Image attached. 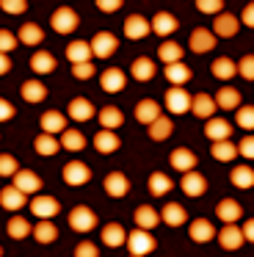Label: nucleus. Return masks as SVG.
Listing matches in <instances>:
<instances>
[{
    "instance_id": "nucleus-12",
    "label": "nucleus",
    "mask_w": 254,
    "mask_h": 257,
    "mask_svg": "<svg viewBox=\"0 0 254 257\" xmlns=\"http://www.w3.org/2000/svg\"><path fill=\"white\" fill-rule=\"evenodd\" d=\"M204 136H207L210 141H229V136H232V124L226 122V119H207L204 122Z\"/></svg>"
},
{
    "instance_id": "nucleus-30",
    "label": "nucleus",
    "mask_w": 254,
    "mask_h": 257,
    "mask_svg": "<svg viewBox=\"0 0 254 257\" xmlns=\"http://www.w3.org/2000/svg\"><path fill=\"white\" fill-rule=\"evenodd\" d=\"M136 224H138V229L149 232V229H155L160 224V213L149 205H141V207H136Z\"/></svg>"
},
{
    "instance_id": "nucleus-51",
    "label": "nucleus",
    "mask_w": 254,
    "mask_h": 257,
    "mask_svg": "<svg viewBox=\"0 0 254 257\" xmlns=\"http://www.w3.org/2000/svg\"><path fill=\"white\" fill-rule=\"evenodd\" d=\"M196 9L204 12V14H215V17H218L221 9H224V3H221V0H196Z\"/></svg>"
},
{
    "instance_id": "nucleus-63",
    "label": "nucleus",
    "mask_w": 254,
    "mask_h": 257,
    "mask_svg": "<svg viewBox=\"0 0 254 257\" xmlns=\"http://www.w3.org/2000/svg\"><path fill=\"white\" fill-rule=\"evenodd\" d=\"M130 257H133V254H130Z\"/></svg>"
},
{
    "instance_id": "nucleus-36",
    "label": "nucleus",
    "mask_w": 254,
    "mask_h": 257,
    "mask_svg": "<svg viewBox=\"0 0 254 257\" xmlns=\"http://www.w3.org/2000/svg\"><path fill=\"white\" fill-rule=\"evenodd\" d=\"M210 72H213L218 80H229V78L237 75V64L232 61V58H215V61L210 64Z\"/></svg>"
},
{
    "instance_id": "nucleus-9",
    "label": "nucleus",
    "mask_w": 254,
    "mask_h": 257,
    "mask_svg": "<svg viewBox=\"0 0 254 257\" xmlns=\"http://www.w3.org/2000/svg\"><path fill=\"white\" fill-rule=\"evenodd\" d=\"M152 34V25H149L147 17H141V14H130V17L124 20V36L133 42L144 39V36Z\"/></svg>"
},
{
    "instance_id": "nucleus-41",
    "label": "nucleus",
    "mask_w": 254,
    "mask_h": 257,
    "mask_svg": "<svg viewBox=\"0 0 254 257\" xmlns=\"http://www.w3.org/2000/svg\"><path fill=\"white\" fill-rule=\"evenodd\" d=\"M86 147V136L80 130H64L61 133V150H69V152H80Z\"/></svg>"
},
{
    "instance_id": "nucleus-31",
    "label": "nucleus",
    "mask_w": 254,
    "mask_h": 257,
    "mask_svg": "<svg viewBox=\"0 0 254 257\" xmlns=\"http://www.w3.org/2000/svg\"><path fill=\"white\" fill-rule=\"evenodd\" d=\"M97 119H99V124H102V130H116V127L124 124V116H121V111L116 105H105L102 111L97 113Z\"/></svg>"
},
{
    "instance_id": "nucleus-62",
    "label": "nucleus",
    "mask_w": 254,
    "mask_h": 257,
    "mask_svg": "<svg viewBox=\"0 0 254 257\" xmlns=\"http://www.w3.org/2000/svg\"><path fill=\"white\" fill-rule=\"evenodd\" d=\"M0 254H3V246H0Z\"/></svg>"
},
{
    "instance_id": "nucleus-26",
    "label": "nucleus",
    "mask_w": 254,
    "mask_h": 257,
    "mask_svg": "<svg viewBox=\"0 0 254 257\" xmlns=\"http://www.w3.org/2000/svg\"><path fill=\"white\" fill-rule=\"evenodd\" d=\"M94 147H97V152H102V155H110V152H116L121 147V139L113 130H99V133L94 136Z\"/></svg>"
},
{
    "instance_id": "nucleus-2",
    "label": "nucleus",
    "mask_w": 254,
    "mask_h": 257,
    "mask_svg": "<svg viewBox=\"0 0 254 257\" xmlns=\"http://www.w3.org/2000/svg\"><path fill=\"white\" fill-rule=\"evenodd\" d=\"M69 227L75 229V232H91L94 227H97V213L91 210V207L86 205H77L69 210Z\"/></svg>"
},
{
    "instance_id": "nucleus-5",
    "label": "nucleus",
    "mask_w": 254,
    "mask_h": 257,
    "mask_svg": "<svg viewBox=\"0 0 254 257\" xmlns=\"http://www.w3.org/2000/svg\"><path fill=\"white\" fill-rule=\"evenodd\" d=\"M237 28H240V23H237L235 14L221 12L218 17H215V23H213V28H210V34H213L215 39H232V36L237 34Z\"/></svg>"
},
{
    "instance_id": "nucleus-22",
    "label": "nucleus",
    "mask_w": 254,
    "mask_h": 257,
    "mask_svg": "<svg viewBox=\"0 0 254 257\" xmlns=\"http://www.w3.org/2000/svg\"><path fill=\"white\" fill-rule=\"evenodd\" d=\"M66 58L72 61V67H77V64H88L91 61V45L83 42V39L69 42V47H66Z\"/></svg>"
},
{
    "instance_id": "nucleus-59",
    "label": "nucleus",
    "mask_w": 254,
    "mask_h": 257,
    "mask_svg": "<svg viewBox=\"0 0 254 257\" xmlns=\"http://www.w3.org/2000/svg\"><path fill=\"white\" fill-rule=\"evenodd\" d=\"M243 25H248V28H254V3H248L246 9H243V17H240Z\"/></svg>"
},
{
    "instance_id": "nucleus-38",
    "label": "nucleus",
    "mask_w": 254,
    "mask_h": 257,
    "mask_svg": "<svg viewBox=\"0 0 254 257\" xmlns=\"http://www.w3.org/2000/svg\"><path fill=\"white\" fill-rule=\"evenodd\" d=\"M130 75H133L136 80H141V83L152 80V78H155V61H152V58H136V61H133Z\"/></svg>"
},
{
    "instance_id": "nucleus-53",
    "label": "nucleus",
    "mask_w": 254,
    "mask_h": 257,
    "mask_svg": "<svg viewBox=\"0 0 254 257\" xmlns=\"http://www.w3.org/2000/svg\"><path fill=\"white\" fill-rule=\"evenodd\" d=\"M0 9L9 12V14H22L28 9V3L25 0H0Z\"/></svg>"
},
{
    "instance_id": "nucleus-17",
    "label": "nucleus",
    "mask_w": 254,
    "mask_h": 257,
    "mask_svg": "<svg viewBox=\"0 0 254 257\" xmlns=\"http://www.w3.org/2000/svg\"><path fill=\"white\" fill-rule=\"evenodd\" d=\"M0 205H3L6 210L17 213L20 207H25V205H28V196L22 194L20 188H14V185H6V188L0 191Z\"/></svg>"
},
{
    "instance_id": "nucleus-15",
    "label": "nucleus",
    "mask_w": 254,
    "mask_h": 257,
    "mask_svg": "<svg viewBox=\"0 0 254 257\" xmlns=\"http://www.w3.org/2000/svg\"><path fill=\"white\" fill-rule=\"evenodd\" d=\"M124 72H121L119 67H110L105 69L102 75H99V86H102V91H108V94H116V91L124 89Z\"/></svg>"
},
{
    "instance_id": "nucleus-57",
    "label": "nucleus",
    "mask_w": 254,
    "mask_h": 257,
    "mask_svg": "<svg viewBox=\"0 0 254 257\" xmlns=\"http://www.w3.org/2000/svg\"><path fill=\"white\" fill-rule=\"evenodd\" d=\"M97 9H99V12H105V14H113L116 9H121V0H99Z\"/></svg>"
},
{
    "instance_id": "nucleus-35",
    "label": "nucleus",
    "mask_w": 254,
    "mask_h": 257,
    "mask_svg": "<svg viewBox=\"0 0 254 257\" xmlns=\"http://www.w3.org/2000/svg\"><path fill=\"white\" fill-rule=\"evenodd\" d=\"M22 97H25V102H42L47 100V86L42 80H25L22 83Z\"/></svg>"
},
{
    "instance_id": "nucleus-23",
    "label": "nucleus",
    "mask_w": 254,
    "mask_h": 257,
    "mask_svg": "<svg viewBox=\"0 0 254 257\" xmlns=\"http://www.w3.org/2000/svg\"><path fill=\"white\" fill-rule=\"evenodd\" d=\"M160 116H163V113H160V105H158L155 100H141V102L136 105V119H138L141 124H147V127H149L152 122H158Z\"/></svg>"
},
{
    "instance_id": "nucleus-61",
    "label": "nucleus",
    "mask_w": 254,
    "mask_h": 257,
    "mask_svg": "<svg viewBox=\"0 0 254 257\" xmlns=\"http://www.w3.org/2000/svg\"><path fill=\"white\" fill-rule=\"evenodd\" d=\"M9 69H11V58L6 53H0V75H6Z\"/></svg>"
},
{
    "instance_id": "nucleus-40",
    "label": "nucleus",
    "mask_w": 254,
    "mask_h": 257,
    "mask_svg": "<svg viewBox=\"0 0 254 257\" xmlns=\"http://www.w3.org/2000/svg\"><path fill=\"white\" fill-rule=\"evenodd\" d=\"M171 133H174V122H171L169 116H160L158 122L149 124V139L152 141H166Z\"/></svg>"
},
{
    "instance_id": "nucleus-16",
    "label": "nucleus",
    "mask_w": 254,
    "mask_h": 257,
    "mask_svg": "<svg viewBox=\"0 0 254 257\" xmlns=\"http://www.w3.org/2000/svg\"><path fill=\"white\" fill-rule=\"evenodd\" d=\"M97 116V111H94V105L86 100V97H75V100L69 102V119L72 122H83L86 124L88 119Z\"/></svg>"
},
{
    "instance_id": "nucleus-46",
    "label": "nucleus",
    "mask_w": 254,
    "mask_h": 257,
    "mask_svg": "<svg viewBox=\"0 0 254 257\" xmlns=\"http://www.w3.org/2000/svg\"><path fill=\"white\" fill-rule=\"evenodd\" d=\"M33 147H36L39 155H55V152L61 150V141H55V136H47V133H39L36 141H33Z\"/></svg>"
},
{
    "instance_id": "nucleus-58",
    "label": "nucleus",
    "mask_w": 254,
    "mask_h": 257,
    "mask_svg": "<svg viewBox=\"0 0 254 257\" xmlns=\"http://www.w3.org/2000/svg\"><path fill=\"white\" fill-rule=\"evenodd\" d=\"M9 119H14V105L9 100H0V122H9Z\"/></svg>"
},
{
    "instance_id": "nucleus-47",
    "label": "nucleus",
    "mask_w": 254,
    "mask_h": 257,
    "mask_svg": "<svg viewBox=\"0 0 254 257\" xmlns=\"http://www.w3.org/2000/svg\"><path fill=\"white\" fill-rule=\"evenodd\" d=\"M33 238H36L39 243H53V240L58 238V229H55L53 221H39L36 227H33Z\"/></svg>"
},
{
    "instance_id": "nucleus-37",
    "label": "nucleus",
    "mask_w": 254,
    "mask_h": 257,
    "mask_svg": "<svg viewBox=\"0 0 254 257\" xmlns=\"http://www.w3.org/2000/svg\"><path fill=\"white\" fill-rule=\"evenodd\" d=\"M17 39L22 42V45H31V47H36V45H42V39H44V31L39 28L36 23H25L20 28V34H17Z\"/></svg>"
},
{
    "instance_id": "nucleus-19",
    "label": "nucleus",
    "mask_w": 254,
    "mask_h": 257,
    "mask_svg": "<svg viewBox=\"0 0 254 257\" xmlns=\"http://www.w3.org/2000/svg\"><path fill=\"white\" fill-rule=\"evenodd\" d=\"M215 216H218L224 224H235L237 218L243 216V205L237 199H221L218 207H215Z\"/></svg>"
},
{
    "instance_id": "nucleus-6",
    "label": "nucleus",
    "mask_w": 254,
    "mask_h": 257,
    "mask_svg": "<svg viewBox=\"0 0 254 257\" xmlns=\"http://www.w3.org/2000/svg\"><path fill=\"white\" fill-rule=\"evenodd\" d=\"M28 207L33 210V216H36L39 221H50V218H53L55 213L61 210V205L53 199V196H42V194H36V196H33V199H31V205H28Z\"/></svg>"
},
{
    "instance_id": "nucleus-13",
    "label": "nucleus",
    "mask_w": 254,
    "mask_h": 257,
    "mask_svg": "<svg viewBox=\"0 0 254 257\" xmlns=\"http://www.w3.org/2000/svg\"><path fill=\"white\" fill-rule=\"evenodd\" d=\"M102 185H105V194L113 196V199L127 196V191H130V180H127V174H121V172H110Z\"/></svg>"
},
{
    "instance_id": "nucleus-3",
    "label": "nucleus",
    "mask_w": 254,
    "mask_h": 257,
    "mask_svg": "<svg viewBox=\"0 0 254 257\" xmlns=\"http://www.w3.org/2000/svg\"><path fill=\"white\" fill-rule=\"evenodd\" d=\"M50 25H53L55 34H72V31H77V14H75V9H69V6L55 9L53 17H50Z\"/></svg>"
},
{
    "instance_id": "nucleus-27",
    "label": "nucleus",
    "mask_w": 254,
    "mask_h": 257,
    "mask_svg": "<svg viewBox=\"0 0 254 257\" xmlns=\"http://www.w3.org/2000/svg\"><path fill=\"white\" fill-rule=\"evenodd\" d=\"M163 75H166V80H169V86H177V89H182V86L193 78L191 69H188L182 61L180 64H169V67L163 69Z\"/></svg>"
},
{
    "instance_id": "nucleus-11",
    "label": "nucleus",
    "mask_w": 254,
    "mask_h": 257,
    "mask_svg": "<svg viewBox=\"0 0 254 257\" xmlns=\"http://www.w3.org/2000/svg\"><path fill=\"white\" fill-rule=\"evenodd\" d=\"M169 163H171V169H177V172L188 174V172H196V163H199V158L193 155L191 150H185V147H180V150H174V152L169 155Z\"/></svg>"
},
{
    "instance_id": "nucleus-56",
    "label": "nucleus",
    "mask_w": 254,
    "mask_h": 257,
    "mask_svg": "<svg viewBox=\"0 0 254 257\" xmlns=\"http://www.w3.org/2000/svg\"><path fill=\"white\" fill-rule=\"evenodd\" d=\"M237 152H240L243 158H248V161H254V136H246V139H240V144H237Z\"/></svg>"
},
{
    "instance_id": "nucleus-32",
    "label": "nucleus",
    "mask_w": 254,
    "mask_h": 257,
    "mask_svg": "<svg viewBox=\"0 0 254 257\" xmlns=\"http://www.w3.org/2000/svg\"><path fill=\"white\" fill-rule=\"evenodd\" d=\"M124 240H127V232H124V227H121V224H116V221L105 224V229H102V243L105 246L116 249V246H121Z\"/></svg>"
},
{
    "instance_id": "nucleus-48",
    "label": "nucleus",
    "mask_w": 254,
    "mask_h": 257,
    "mask_svg": "<svg viewBox=\"0 0 254 257\" xmlns=\"http://www.w3.org/2000/svg\"><path fill=\"white\" fill-rule=\"evenodd\" d=\"M237 127L254 130V105H240L237 108Z\"/></svg>"
},
{
    "instance_id": "nucleus-39",
    "label": "nucleus",
    "mask_w": 254,
    "mask_h": 257,
    "mask_svg": "<svg viewBox=\"0 0 254 257\" xmlns=\"http://www.w3.org/2000/svg\"><path fill=\"white\" fill-rule=\"evenodd\" d=\"M229 180L235 188H254V169L251 166H235L229 172Z\"/></svg>"
},
{
    "instance_id": "nucleus-4",
    "label": "nucleus",
    "mask_w": 254,
    "mask_h": 257,
    "mask_svg": "<svg viewBox=\"0 0 254 257\" xmlns=\"http://www.w3.org/2000/svg\"><path fill=\"white\" fill-rule=\"evenodd\" d=\"M166 108H169L171 113H188L191 111V102H193V97L188 94L185 89H177V86H169V91H166Z\"/></svg>"
},
{
    "instance_id": "nucleus-29",
    "label": "nucleus",
    "mask_w": 254,
    "mask_h": 257,
    "mask_svg": "<svg viewBox=\"0 0 254 257\" xmlns=\"http://www.w3.org/2000/svg\"><path fill=\"white\" fill-rule=\"evenodd\" d=\"M182 191H185L188 196H202L204 191H207V180L202 177L199 172H188V174H182Z\"/></svg>"
},
{
    "instance_id": "nucleus-44",
    "label": "nucleus",
    "mask_w": 254,
    "mask_h": 257,
    "mask_svg": "<svg viewBox=\"0 0 254 257\" xmlns=\"http://www.w3.org/2000/svg\"><path fill=\"white\" fill-rule=\"evenodd\" d=\"M31 69L36 75H47V72H53V69H55V58L50 56V53L39 50V53H33V56H31Z\"/></svg>"
},
{
    "instance_id": "nucleus-24",
    "label": "nucleus",
    "mask_w": 254,
    "mask_h": 257,
    "mask_svg": "<svg viewBox=\"0 0 254 257\" xmlns=\"http://www.w3.org/2000/svg\"><path fill=\"white\" fill-rule=\"evenodd\" d=\"M213 100H215V105L224 108V111H237V108H240V91L232 89V86H224V89L215 91Z\"/></svg>"
},
{
    "instance_id": "nucleus-21",
    "label": "nucleus",
    "mask_w": 254,
    "mask_h": 257,
    "mask_svg": "<svg viewBox=\"0 0 254 257\" xmlns=\"http://www.w3.org/2000/svg\"><path fill=\"white\" fill-rule=\"evenodd\" d=\"M149 25H152V34H158V36H163V39H166V36H171L177 31V17H174V14H169V12H158Z\"/></svg>"
},
{
    "instance_id": "nucleus-14",
    "label": "nucleus",
    "mask_w": 254,
    "mask_h": 257,
    "mask_svg": "<svg viewBox=\"0 0 254 257\" xmlns=\"http://www.w3.org/2000/svg\"><path fill=\"white\" fill-rule=\"evenodd\" d=\"M188 47L191 53H210L215 47V36L210 34V28H196L188 39Z\"/></svg>"
},
{
    "instance_id": "nucleus-60",
    "label": "nucleus",
    "mask_w": 254,
    "mask_h": 257,
    "mask_svg": "<svg viewBox=\"0 0 254 257\" xmlns=\"http://www.w3.org/2000/svg\"><path fill=\"white\" fill-rule=\"evenodd\" d=\"M240 232H243V240H251V243H254V218H248V221L243 224Z\"/></svg>"
},
{
    "instance_id": "nucleus-1",
    "label": "nucleus",
    "mask_w": 254,
    "mask_h": 257,
    "mask_svg": "<svg viewBox=\"0 0 254 257\" xmlns=\"http://www.w3.org/2000/svg\"><path fill=\"white\" fill-rule=\"evenodd\" d=\"M155 246H158V240H155L152 232H147V229H133V232L127 235V249H130L133 257H147L149 251H155Z\"/></svg>"
},
{
    "instance_id": "nucleus-50",
    "label": "nucleus",
    "mask_w": 254,
    "mask_h": 257,
    "mask_svg": "<svg viewBox=\"0 0 254 257\" xmlns=\"http://www.w3.org/2000/svg\"><path fill=\"white\" fill-rule=\"evenodd\" d=\"M237 75L246 80H254V56H243L237 61Z\"/></svg>"
},
{
    "instance_id": "nucleus-49",
    "label": "nucleus",
    "mask_w": 254,
    "mask_h": 257,
    "mask_svg": "<svg viewBox=\"0 0 254 257\" xmlns=\"http://www.w3.org/2000/svg\"><path fill=\"white\" fill-rule=\"evenodd\" d=\"M20 172V166H17V158L14 155H0V177H14V174Z\"/></svg>"
},
{
    "instance_id": "nucleus-8",
    "label": "nucleus",
    "mask_w": 254,
    "mask_h": 257,
    "mask_svg": "<svg viewBox=\"0 0 254 257\" xmlns=\"http://www.w3.org/2000/svg\"><path fill=\"white\" fill-rule=\"evenodd\" d=\"M91 180V169L83 161H69L64 166V183L66 185H86Z\"/></svg>"
},
{
    "instance_id": "nucleus-34",
    "label": "nucleus",
    "mask_w": 254,
    "mask_h": 257,
    "mask_svg": "<svg viewBox=\"0 0 254 257\" xmlns=\"http://www.w3.org/2000/svg\"><path fill=\"white\" fill-rule=\"evenodd\" d=\"M158 58L169 67V64H180L182 61V47L177 45V42H171V39H166L163 45L158 47Z\"/></svg>"
},
{
    "instance_id": "nucleus-20",
    "label": "nucleus",
    "mask_w": 254,
    "mask_h": 257,
    "mask_svg": "<svg viewBox=\"0 0 254 257\" xmlns=\"http://www.w3.org/2000/svg\"><path fill=\"white\" fill-rule=\"evenodd\" d=\"M218 243L224 246L226 251H237V249L243 246V232H240V227H237V224H226V227L218 232Z\"/></svg>"
},
{
    "instance_id": "nucleus-43",
    "label": "nucleus",
    "mask_w": 254,
    "mask_h": 257,
    "mask_svg": "<svg viewBox=\"0 0 254 257\" xmlns=\"http://www.w3.org/2000/svg\"><path fill=\"white\" fill-rule=\"evenodd\" d=\"M210 155L221 163H229L232 158H237V147L232 144V141H215V144L210 147Z\"/></svg>"
},
{
    "instance_id": "nucleus-52",
    "label": "nucleus",
    "mask_w": 254,
    "mask_h": 257,
    "mask_svg": "<svg viewBox=\"0 0 254 257\" xmlns=\"http://www.w3.org/2000/svg\"><path fill=\"white\" fill-rule=\"evenodd\" d=\"M14 47H17V36L11 34V31H0V53H6V56H9Z\"/></svg>"
},
{
    "instance_id": "nucleus-33",
    "label": "nucleus",
    "mask_w": 254,
    "mask_h": 257,
    "mask_svg": "<svg viewBox=\"0 0 254 257\" xmlns=\"http://www.w3.org/2000/svg\"><path fill=\"white\" fill-rule=\"evenodd\" d=\"M191 111L196 113L199 119H213V113H215V100L210 94H196L193 97V102H191Z\"/></svg>"
},
{
    "instance_id": "nucleus-42",
    "label": "nucleus",
    "mask_w": 254,
    "mask_h": 257,
    "mask_svg": "<svg viewBox=\"0 0 254 257\" xmlns=\"http://www.w3.org/2000/svg\"><path fill=\"white\" fill-rule=\"evenodd\" d=\"M6 232H9L14 240H22V238H28V235H33V227H31V224H28L22 216H11Z\"/></svg>"
},
{
    "instance_id": "nucleus-25",
    "label": "nucleus",
    "mask_w": 254,
    "mask_h": 257,
    "mask_svg": "<svg viewBox=\"0 0 254 257\" xmlns=\"http://www.w3.org/2000/svg\"><path fill=\"white\" fill-rule=\"evenodd\" d=\"M66 130V116L61 111H44L42 113V133L55 136V133H64Z\"/></svg>"
},
{
    "instance_id": "nucleus-18",
    "label": "nucleus",
    "mask_w": 254,
    "mask_h": 257,
    "mask_svg": "<svg viewBox=\"0 0 254 257\" xmlns=\"http://www.w3.org/2000/svg\"><path fill=\"white\" fill-rule=\"evenodd\" d=\"M193 243H207V240L215 238V227L207 221V218H193L191 221V229H188Z\"/></svg>"
},
{
    "instance_id": "nucleus-54",
    "label": "nucleus",
    "mask_w": 254,
    "mask_h": 257,
    "mask_svg": "<svg viewBox=\"0 0 254 257\" xmlns=\"http://www.w3.org/2000/svg\"><path fill=\"white\" fill-rule=\"evenodd\" d=\"M75 257H99V251L91 240H83V243L75 246Z\"/></svg>"
},
{
    "instance_id": "nucleus-7",
    "label": "nucleus",
    "mask_w": 254,
    "mask_h": 257,
    "mask_svg": "<svg viewBox=\"0 0 254 257\" xmlns=\"http://www.w3.org/2000/svg\"><path fill=\"white\" fill-rule=\"evenodd\" d=\"M88 45H91V56L108 58V56H113V53H116V47H119V39H116L113 34H108V31H99V34L94 36Z\"/></svg>"
},
{
    "instance_id": "nucleus-28",
    "label": "nucleus",
    "mask_w": 254,
    "mask_h": 257,
    "mask_svg": "<svg viewBox=\"0 0 254 257\" xmlns=\"http://www.w3.org/2000/svg\"><path fill=\"white\" fill-rule=\"evenodd\" d=\"M160 221L169 224V227H180V224L188 221V213L182 205H177V202H169V205H163V210H160Z\"/></svg>"
},
{
    "instance_id": "nucleus-10",
    "label": "nucleus",
    "mask_w": 254,
    "mask_h": 257,
    "mask_svg": "<svg viewBox=\"0 0 254 257\" xmlns=\"http://www.w3.org/2000/svg\"><path fill=\"white\" fill-rule=\"evenodd\" d=\"M42 177H39L36 172H31V169H20V172L14 174V188H20L22 194H39L42 191Z\"/></svg>"
},
{
    "instance_id": "nucleus-55",
    "label": "nucleus",
    "mask_w": 254,
    "mask_h": 257,
    "mask_svg": "<svg viewBox=\"0 0 254 257\" xmlns=\"http://www.w3.org/2000/svg\"><path fill=\"white\" fill-rule=\"evenodd\" d=\"M72 75H75L77 80H88L91 75H97V72H94V64L88 61V64H77V67H72Z\"/></svg>"
},
{
    "instance_id": "nucleus-45",
    "label": "nucleus",
    "mask_w": 254,
    "mask_h": 257,
    "mask_svg": "<svg viewBox=\"0 0 254 257\" xmlns=\"http://www.w3.org/2000/svg\"><path fill=\"white\" fill-rule=\"evenodd\" d=\"M169 191H171V177H169V174H163V172H152V174H149V194L163 196V194H169Z\"/></svg>"
}]
</instances>
